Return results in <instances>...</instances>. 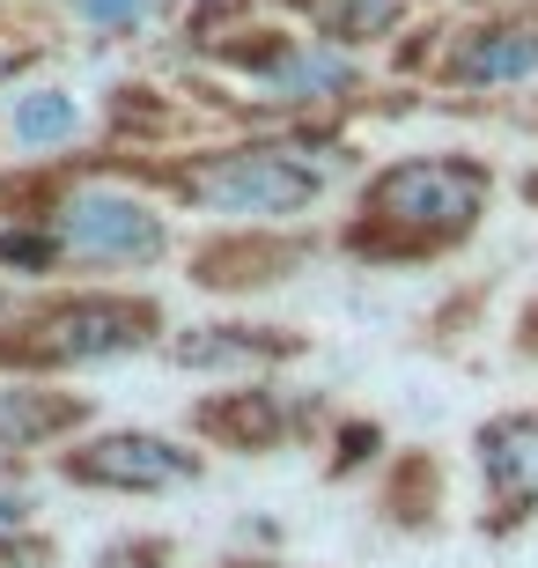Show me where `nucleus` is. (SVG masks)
<instances>
[{
	"label": "nucleus",
	"mask_w": 538,
	"mask_h": 568,
	"mask_svg": "<svg viewBox=\"0 0 538 568\" xmlns=\"http://www.w3.org/2000/svg\"><path fill=\"white\" fill-rule=\"evenodd\" d=\"M74 8H82V22H97V30H111V38L148 30V22L163 16V0H74Z\"/></svg>",
	"instance_id": "17"
},
{
	"label": "nucleus",
	"mask_w": 538,
	"mask_h": 568,
	"mask_svg": "<svg viewBox=\"0 0 538 568\" xmlns=\"http://www.w3.org/2000/svg\"><path fill=\"white\" fill-rule=\"evenodd\" d=\"M487 200H495V170L479 155H406V163H384L362 185L347 252L376 258V266H414V258L457 252L479 230Z\"/></svg>",
	"instance_id": "1"
},
{
	"label": "nucleus",
	"mask_w": 538,
	"mask_h": 568,
	"mask_svg": "<svg viewBox=\"0 0 538 568\" xmlns=\"http://www.w3.org/2000/svg\"><path fill=\"white\" fill-rule=\"evenodd\" d=\"M60 266V244L44 230V214L16 222V214H0V274H52Z\"/></svg>",
	"instance_id": "15"
},
{
	"label": "nucleus",
	"mask_w": 538,
	"mask_h": 568,
	"mask_svg": "<svg viewBox=\"0 0 538 568\" xmlns=\"http://www.w3.org/2000/svg\"><path fill=\"white\" fill-rule=\"evenodd\" d=\"M295 355H303V333H281V325H185L170 339L177 369H273Z\"/></svg>",
	"instance_id": "9"
},
{
	"label": "nucleus",
	"mask_w": 538,
	"mask_h": 568,
	"mask_svg": "<svg viewBox=\"0 0 538 568\" xmlns=\"http://www.w3.org/2000/svg\"><path fill=\"white\" fill-rule=\"evenodd\" d=\"M384 458V428L376 422H339V436H332V480H354V473H362V465H376Z\"/></svg>",
	"instance_id": "16"
},
{
	"label": "nucleus",
	"mask_w": 538,
	"mask_h": 568,
	"mask_svg": "<svg viewBox=\"0 0 538 568\" xmlns=\"http://www.w3.org/2000/svg\"><path fill=\"white\" fill-rule=\"evenodd\" d=\"M163 561H170V539H133V547L97 554V568H163Z\"/></svg>",
	"instance_id": "19"
},
{
	"label": "nucleus",
	"mask_w": 538,
	"mask_h": 568,
	"mask_svg": "<svg viewBox=\"0 0 538 568\" xmlns=\"http://www.w3.org/2000/svg\"><path fill=\"white\" fill-rule=\"evenodd\" d=\"M517 355H524V362H538V295L524 303V317H517Z\"/></svg>",
	"instance_id": "21"
},
{
	"label": "nucleus",
	"mask_w": 538,
	"mask_h": 568,
	"mask_svg": "<svg viewBox=\"0 0 538 568\" xmlns=\"http://www.w3.org/2000/svg\"><path fill=\"white\" fill-rule=\"evenodd\" d=\"M200 473H207V458L163 428H104V436H82L74 450H60V480L104 487V495H170V487H192Z\"/></svg>",
	"instance_id": "5"
},
{
	"label": "nucleus",
	"mask_w": 538,
	"mask_h": 568,
	"mask_svg": "<svg viewBox=\"0 0 538 568\" xmlns=\"http://www.w3.org/2000/svg\"><path fill=\"white\" fill-rule=\"evenodd\" d=\"M435 503H443V465L428 450H398L392 487H384V517L398 531H435Z\"/></svg>",
	"instance_id": "12"
},
{
	"label": "nucleus",
	"mask_w": 538,
	"mask_h": 568,
	"mask_svg": "<svg viewBox=\"0 0 538 568\" xmlns=\"http://www.w3.org/2000/svg\"><path fill=\"white\" fill-rule=\"evenodd\" d=\"M317 22V38L325 44H376V38H392L398 22H406V0H303Z\"/></svg>",
	"instance_id": "13"
},
{
	"label": "nucleus",
	"mask_w": 538,
	"mask_h": 568,
	"mask_svg": "<svg viewBox=\"0 0 538 568\" xmlns=\"http://www.w3.org/2000/svg\"><path fill=\"white\" fill-rule=\"evenodd\" d=\"M524 200H531V207H538V170H524Z\"/></svg>",
	"instance_id": "22"
},
{
	"label": "nucleus",
	"mask_w": 538,
	"mask_h": 568,
	"mask_svg": "<svg viewBox=\"0 0 538 568\" xmlns=\"http://www.w3.org/2000/svg\"><path fill=\"white\" fill-rule=\"evenodd\" d=\"M163 333V311L148 295H60L22 317V339H0V362L16 369H82V362L141 355Z\"/></svg>",
	"instance_id": "2"
},
{
	"label": "nucleus",
	"mask_w": 538,
	"mask_h": 568,
	"mask_svg": "<svg viewBox=\"0 0 538 568\" xmlns=\"http://www.w3.org/2000/svg\"><path fill=\"white\" fill-rule=\"evenodd\" d=\"M60 561V547L52 539H38V531L22 525V531H0V568H52Z\"/></svg>",
	"instance_id": "18"
},
{
	"label": "nucleus",
	"mask_w": 538,
	"mask_h": 568,
	"mask_svg": "<svg viewBox=\"0 0 538 568\" xmlns=\"http://www.w3.org/2000/svg\"><path fill=\"white\" fill-rule=\"evenodd\" d=\"M44 230L60 244L67 266H89V274H111V266H155L170 252V222L148 207L141 192L125 185H74L52 200Z\"/></svg>",
	"instance_id": "4"
},
{
	"label": "nucleus",
	"mask_w": 538,
	"mask_h": 568,
	"mask_svg": "<svg viewBox=\"0 0 538 568\" xmlns=\"http://www.w3.org/2000/svg\"><path fill=\"white\" fill-rule=\"evenodd\" d=\"M8 133H16L22 148H67L74 133H82V104L67 97V89H22L16 111H8Z\"/></svg>",
	"instance_id": "14"
},
{
	"label": "nucleus",
	"mask_w": 538,
	"mask_h": 568,
	"mask_svg": "<svg viewBox=\"0 0 538 568\" xmlns=\"http://www.w3.org/2000/svg\"><path fill=\"white\" fill-rule=\"evenodd\" d=\"M435 74H443L450 89L531 82V74H538V22L531 16H501V22H473V30H457Z\"/></svg>",
	"instance_id": "8"
},
{
	"label": "nucleus",
	"mask_w": 538,
	"mask_h": 568,
	"mask_svg": "<svg viewBox=\"0 0 538 568\" xmlns=\"http://www.w3.org/2000/svg\"><path fill=\"white\" fill-rule=\"evenodd\" d=\"M524 126H538V104H531V111H524Z\"/></svg>",
	"instance_id": "24"
},
{
	"label": "nucleus",
	"mask_w": 538,
	"mask_h": 568,
	"mask_svg": "<svg viewBox=\"0 0 538 568\" xmlns=\"http://www.w3.org/2000/svg\"><path fill=\"white\" fill-rule=\"evenodd\" d=\"M473 465H479V531L487 539H517L538 517V414L531 406H509V414H487L473 428Z\"/></svg>",
	"instance_id": "6"
},
{
	"label": "nucleus",
	"mask_w": 538,
	"mask_h": 568,
	"mask_svg": "<svg viewBox=\"0 0 538 568\" xmlns=\"http://www.w3.org/2000/svg\"><path fill=\"white\" fill-rule=\"evenodd\" d=\"M177 192L207 214H244V222H288V214L317 207L325 192V170L303 163L288 141H258V148H214V155H192L177 170Z\"/></svg>",
	"instance_id": "3"
},
{
	"label": "nucleus",
	"mask_w": 538,
	"mask_h": 568,
	"mask_svg": "<svg viewBox=\"0 0 538 568\" xmlns=\"http://www.w3.org/2000/svg\"><path fill=\"white\" fill-rule=\"evenodd\" d=\"M222 568H288V561H222Z\"/></svg>",
	"instance_id": "23"
},
{
	"label": "nucleus",
	"mask_w": 538,
	"mask_h": 568,
	"mask_svg": "<svg viewBox=\"0 0 538 568\" xmlns=\"http://www.w3.org/2000/svg\"><path fill=\"white\" fill-rule=\"evenodd\" d=\"M317 406L311 399H288V392H273V384H244V392H222V399H200L192 406V428L236 458H266L281 443H295L311 428Z\"/></svg>",
	"instance_id": "7"
},
{
	"label": "nucleus",
	"mask_w": 538,
	"mask_h": 568,
	"mask_svg": "<svg viewBox=\"0 0 538 568\" xmlns=\"http://www.w3.org/2000/svg\"><path fill=\"white\" fill-rule=\"evenodd\" d=\"M22 525H30V495H16L0 480V531H22Z\"/></svg>",
	"instance_id": "20"
},
{
	"label": "nucleus",
	"mask_w": 538,
	"mask_h": 568,
	"mask_svg": "<svg viewBox=\"0 0 538 568\" xmlns=\"http://www.w3.org/2000/svg\"><path fill=\"white\" fill-rule=\"evenodd\" d=\"M74 428H89V399L52 384H0V450H38Z\"/></svg>",
	"instance_id": "10"
},
{
	"label": "nucleus",
	"mask_w": 538,
	"mask_h": 568,
	"mask_svg": "<svg viewBox=\"0 0 538 568\" xmlns=\"http://www.w3.org/2000/svg\"><path fill=\"white\" fill-rule=\"evenodd\" d=\"M303 258V244H281V236H258V244H222V252H200V288H266V281H288V266Z\"/></svg>",
	"instance_id": "11"
}]
</instances>
